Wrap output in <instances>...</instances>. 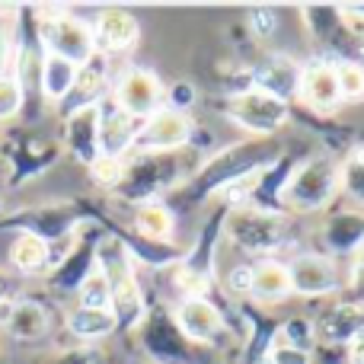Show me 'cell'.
Listing matches in <instances>:
<instances>
[{
  "label": "cell",
  "instance_id": "1",
  "mask_svg": "<svg viewBox=\"0 0 364 364\" xmlns=\"http://www.w3.org/2000/svg\"><path fill=\"white\" fill-rule=\"evenodd\" d=\"M45 51L42 36H38V10L36 6H19L13 13V58L10 74L23 93V112L19 122L23 128H36L45 115L51 112L42 96V74H45Z\"/></svg>",
  "mask_w": 364,
  "mask_h": 364
},
{
  "label": "cell",
  "instance_id": "2",
  "mask_svg": "<svg viewBox=\"0 0 364 364\" xmlns=\"http://www.w3.org/2000/svg\"><path fill=\"white\" fill-rule=\"evenodd\" d=\"M90 220H93V211L83 201H51V205H32L0 214V230L38 237L42 243L51 246V265H55L74 243L80 227Z\"/></svg>",
  "mask_w": 364,
  "mask_h": 364
},
{
  "label": "cell",
  "instance_id": "3",
  "mask_svg": "<svg viewBox=\"0 0 364 364\" xmlns=\"http://www.w3.org/2000/svg\"><path fill=\"white\" fill-rule=\"evenodd\" d=\"M96 269L106 275L109 291H112V316L119 329H138L147 314L144 288H141L138 272H134L138 262L125 250V243L115 233H109L106 227H102V240L96 246Z\"/></svg>",
  "mask_w": 364,
  "mask_h": 364
},
{
  "label": "cell",
  "instance_id": "4",
  "mask_svg": "<svg viewBox=\"0 0 364 364\" xmlns=\"http://www.w3.org/2000/svg\"><path fill=\"white\" fill-rule=\"evenodd\" d=\"M61 154L64 147L58 138H38L29 128L6 134V138H0V179L10 188L26 186V182L45 176Z\"/></svg>",
  "mask_w": 364,
  "mask_h": 364
},
{
  "label": "cell",
  "instance_id": "5",
  "mask_svg": "<svg viewBox=\"0 0 364 364\" xmlns=\"http://www.w3.org/2000/svg\"><path fill=\"white\" fill-rule=\"evenodd\" d=\"M182 176L179 151L176 154H132L125 157V176H122L119 195L128 205H144V201H160V195L170 192Z\"/></svg>",
  "mask_w": 364,
  "mask_h": 364
},
{
  "label": "cell",
  "instance_id": "6",
  "mask_svg": "<svg viewBox=\"0 0 364 364\" xmlns=\"http://www.w3.org/2000/svg\"><path fill=\"white\" fill-rule=\"evenodd\" d=\"M336 192H342L339 164L329 157H310L282 186V205L294 214H310L326 208Z\"/></svg>",
  "mask_w": 364,
  "mask_h": 364
},
{
  "label": "cell",
  "instance_id": "7",
  "mask_svg": "<svg viewBox=\"0 0 364 364\" xmlns=\"http://www.w3.org/2000/svg\"><path fill=\"white\" fill-rule=\"evenodd\" d=\"M134 336H138L141 352H144V358L151 364H205L201 348L192 346V342L179 333L173 314H166V310H160V307L157 310L147 307L144 320L134 329Z\"/></svg>",
  "mask_w": 364,
  "mask_h": 364
},
{
  "label": "cell",
  "instance_id": "8",
  "mask_svg": "<svg viewBox=\"0 0 364 364\" xmlns=\"http://www.w3.org/2000/svg\"><path fill=\"white\" fill-rule=\"evenodd\" d=\"M38 36L48 55H58L64 61L83 68L87 61L96 58V42H93V26L80 23L77 16H70L68 10H38Z\"/></svg>",
  "mask_w": 364,
  "mask_h": 364
},
{
  "label": "cell",
  "instance_id": "9",
  "mask_svg": "<svg viewBox=\"0 0 364 364\" xmlns=\"http://www.w3.org/2000/svg\"><path fill=\"white\" fill-rule=\"evenodd\" d=\"M100 240H102L100 220H90V224L80 227V233L68 246V252L45 275V284H48L51 294H61V297L77 294V288L96 272V246H100Z\"/></svg>",
  "mask_w": 364,
  "mask_h": 364
},
{
  "label": "cell",
  "instance_id": "10",
  "mask_svg": "<svg viewBox=\"0 0 364 364\" xmlns=\"http://www.w3.org/2000/svg\"><path fill=\"white\" fill-rule=\"evenodd\" d=\"M109 100L128 112L132 119L147 122L151 115H157L160 109H166V87L160 83V77L147 68L128 64L125 70H119L112 83H109Z\"/></svg>",
  "mask_w": 364,
  "mask_h": 364
},
{
  "label": "cell",
  "instance_id": "11",
  "mask_svg": "<svg viewBox=\"0 0 364 364\" xmlns=\"http://www.w3.org/2000/svg\"><path fill=\"white\" fill-rule=\"evenodd\" d=\"M0 333H6L19 346H36L55 333V314L48 304L32 294L6 297L0 304Z\"/></svg>",
  "mask_w": 364,
  "mask_h": 364
},
{
  "label": "cell",
  "instance_id": "12",
  "mask_svg": "<svg viewBox=\"0 0 364 364\" xmlns=\"http://www.w3.org/2000/svg\"><path fill=\"white\" fill-rule=\"evenodd\" d=\"M227 233H230V240L240 250L259 252V256L282 250L288 243L284 220L269 211H259V208H233L230 220H227Z\"/></svg>",
  "mask_w": 364,
  "mask_h": 364
},
{
  "label": "cell",
  "instance_id": "13",
  "mask_svg": "<svg viewBox=\"0 0 364 364\" xmlns=\"http://www.w3.org/2000/svg\"><path fill=\"white\" fill-rule=\"evenodd\" d=\"M230 119L252 134H272L288 122V102H282V100H275V96L262 93V90L250 87V90L233 93Z\"/></svg>",
  "mask_w": 364,
  "mask_h": 364
},
{
  "label": "cell",
  "instance_id": "14",
  "mask_svg": "<svg viewBox=\"0 0 364 364\" xmlns=\"http://www.w3.org/2000/svg\"><path fill=\"white\" fill-rule=\"evenodd\" d=\"M192 141V119L173 109H160L147 122H141L132 154H176Z\"/></svg>",
  "mask_w": 364,
  "mask_h": 364
},
{
  "label": "cell",
  "instance_id": "15",
  "mask_svg": "<svg viewBox=\"0 0 364 364\" xmlns=\"http://www.w3.org/2000/svg\"><path fill=\"white\" fill-rule=\"evenodd\" d=\"M288 275H291V294L301 297H326L342 288V275L336 269V262L329 256H320V252L294 256L288 265Z\"/></svg>",
  "mask_w": 364,
  "mask_h": 364
},
{
  "label": "cell",
  "instance_id": "16",
  "mask_svg": "<svg viewBox=\"0 0 364 364\" xmlns=\"http://www.w3.org/2000/svg\"><path fill=\"white\" fill-rule=\"evenodd\" d=\"M61 147L77 160L80 166H93L100 154V106H87L68 112L61 122Z\"/></svg>",
  "mask_w": 364,
  "mask_h": 364
},
{
  "label": "cell",
  "instance_id": "17",
  "mask_svg": "<svg viewBox=\"0 0 364 364\" xmlns=\"http://www.w3.org/2000/svg\"><path fill=\"white\" fill-rule=\"evenodd\" d=\"M173 320H176L179 333L186 336L192 346L205 348V346H214V342L224 336L227 323H224V314L214 307L208 297H192V301H179V307L173 310Z\"/></svg>",
  "mask_w": 364,
  "mask_h": 364
},
{
  "label": "cell",
  "instance_id": "18",
  "mask_svg": "<svg viewBox=\"0 0 364 364\" xmlns=\"http://www.w3.org/2000/svg\"><path fill=\"white\" fill-rule=\"evenodd\" d=\"M297 96L316 112H329L342 102L339 80H336V61L329 55H316L307 64H301V87Z\"/></svg>",
  "mask_w": 364,
  "mask_h": 364
},
{
  "label": "cell",
  "instance_id": "19",
  "mask_svg": "<svg viewBox=\"0 0 364 364\" xmlns=\"http://www.w3.org/2000/svg\"><path fill=\"white\" fill-rule=\"evenodd\" d=\"M138 128H141V122L132 119L128 112H122L109 96L100 102V154L102 157H115V160L132 157Z\"/></svg>",
  "mask_w": 364,
  "mask_h": 364
},
{
  "label": "cell",
  "instance_id": "20",
  "mask_svg": "<svg viewBox=\"0 0 364 364\" xmlns=\"http://www.w3.org/2000/svg\"><path fill=\"white\" fill-rule=\"evenodd\" d=\"M141 36V26H138V16L128 10H102L93 23V42H96V55L102 58H112V55H122V51L134 48Z\"/></svg>",
  "mask_w": 364,
  "mask_h": 364
},
{
  "label": "cell",
  "instance_id": "21",
  "mask_svg": "<svg viewBox=\"0 0 364 364\" xmlns=\"http://www.w3.org/2000/svg\"><path fill=\"white\" fill-rule=\"evenodd\" d=\"M106 96H109V58L96 55L93 61H87L77 70L74 90H70V96L58 106V112H61V119H64L68 112H77V109L100 106Z\"/></svg>",
  "mask_w": 364,
  "mask_h": 364
},
{
  "label": "cell",
  "instance_id": "22",
  "mask_svg": "<svg viewBox=\"0 0 364 364\" xmlns=\"http://www.w3.org/2000/svg\"><path fill=\"white\" fill-rule=\"evenodd\" d=\"M252 87L288 102L291 96H297V87H301V64L291 61L288 55H269L252 70Z\"/></svg>",
  "mask_w": 364,
  "mask_h": 364
},
{
  "label": "cell",
  "instance_id": "23",
  "mask_svg": "<svg viewBox=\"0 0 364 364\" xmlns=\"http://www.w3.org/2000/svg\"><path fill=\"white\" fill-rule=\"evenodd\" d=\"M119 329L112 310H87V307H70L64 314V333L74 339V346H100L102 339Z\"/></svg>",
  "mask_w": 364,
  "mask_h": 364
},
{
  "label": "cell",
  "instance_id": "24",
  "mask_svg": "<svg viewBox=\"0 0 364 364\" xmlns=\"http://www.w3.org/2000/svg\"><path fill=\"white\" fill-rule=\"evenodd\" d=\"M6 262H10L16 278H38L51 272V246L42 243L38 237L29 233H13L10 250H6Z\"/></svg>",
  "mask_w": 364,
  "mask_h": 364
},
{
  "label": "cell",
  "instance_id": "25",
  "mask_svg": "<svg viewBox=\"0 0 364 364\" xmlns=\"http://www.w3.org/2000/svg\"><path fill=\"white\" fill-rule=\"evenodd\" d=\"M132 230H134V237L147 240V243L173 246L176 214H173V208L166 205V201H144V205H134Z\"/></svg>",
  "mask_w": 364,
  "mask_h": 364
},
{
  "label": "cell",
  "instance_id": "26",
  "mask_svg": "<svg viewBox=\"0 0 364 364\" xmlns=\"http://www.w3.org/2000/svg\"><path fill=\"white\" fill-rule=\"evenodd\" d=\"M250 297L259 304H282L291 297V275L288 265L278 259H262L252 265V284Z\"/></svg>",
  "mask_w": 364,
  "mask_h": 364
},
{
  "label": "cell",
  "instance_id": "27",
  "mask_svg": "<svg viewBox=\"0 0 364 364\" xmlns=\"http://www.w3.org/2000/svg\"><path fill=\"white\" fill-rule=\"evenodd\" d=\"M358 316H361V310L352 307V304H346V301L333 304V307L314 323L316 342H323V346H339V342H346L348 346V339L364 326Z\"/></svg>",
  "mask_w": 364,
  "mask_h": 364
},
{
  "label": "cell",
  "instance_id": "28",
  "mask_svg": "<svg viewBox=\"0 0 364 364\" xmlns=\"http://www.w3.org/2000/svg\"><path fill=\"white\" fill-rule=\"evenodd\" d=\"M323 243L329 246V252H358L364 243V214L342 211L329 218L323 227Z\"/></svg>",
  "mask_w": 364,
  "mask_h": 364
},
{
  "label": "cell",
  "instance_id": "29",
  "mask_svg": "<svg viewBox=\"0 0 364 364\" xmlns=\"http://www.w3.org/2000/svg\"><path fill=\"white\" fill-rule=\"evenodd\" d=\"M77 64L64 61L58 55H48L45 58V74H42V96L48 102V109H58L64 100L70 96L74 90V80H77Z\"/></svg>",
  "mask_w": 364,
  "mask_h": 364
},
{
  "label": "cell",
  "instance_id": "30",
  "mask_svg": "<svg viewBox=\"0 0 364 364\" xmlns=\"http://www.w3.org/2000/svg\"><path fill=\"white\" fill-rule=\"evenodd\" d=\"M77 307H87V310H112V291H109V282L100 269L87 278V282L77 288Z\"/></svg>",
  "mask_w": 364,
  "mask_h": 364
},
{
  "label": "cell",
  "instance_id": "31",
  "mask_svg": "<svg viewBox=\"0 0 364 364\" xmlns=\"http://www.w3.org/2000/svg\"><path fill=\"white\" fill-rule=\"evenodd\" d=\"M336 80H339L342 102H358L364 100V68L352 58H339L336 61Z\"/></svg>",
  "mask_w": 364,
  "mask_h": 364
},
{
  "label": "cell",
  "instance_id": "32",
  "mask_svg": "<svg viewBox=\"0 0 364 364\" xmlns=\"http://www.w3.org/2000/svg\"><path fill=\"white\" fill-rule=\"evenodd\" d=\"M339 173H342V192L352 201L364 205V147H355L348 154L346 164L339 166Z\"/></svg>",
  "mask_w": 364,
  "mask_h": 364
},
{
  "label": "cell",
  "instance_id": "33",
  "mask_svg": "<svg viewBox=\"0 0 364 364\" xmlns=\"http://www.w3.org/2000/svg\"><path fill=\"white\" fill-rule=\"evenodd\" d=\"M275 342H284V346L304 348V352H314V346H316V329H314V323L304 320V316H291V320H284L282 329L275 333Z\"/></svg>",
  "mask_w": 364,
  "mask_h": 364
},
{
  "label": "cell",
  "instance_id": "34",
  "mask_svg": "<svg viewBox=\"0 0 364 364\" xmlns=\"http://www.w3.org/2000/svg\"><path fill=\"white\" fill-rule=\"evenodd\" d=\"M90 179H93V186H100L102 192L112 195L115 188H119L122 176H125V160H115V157H100L93 166H90Z\"/></svg>",
  "mask_w": 364,
  "mask_h": 364
},
{
  "label": "cell",
  "instance_id": "35",
  "mask_svg": "<svg viewBox=\"0 0 364 364\" xmlns=\"http://www.w3.org/2000/svg\"><path fill=\"white\" fill-rule=\"evenodd\" d=\"M23 112V93H19L13 74H0V122H16Z\"/></svg>",
  "mask_w": 364,
  "mask_h": 364
},
{
  "label": "cell",
  "instance_id": "36",
  "mask_svg": "<svg viewBox=\"0 0 364 364\" xmlns=\"http://www.w3.org/2000/svg\"><path fill=\"white\" fill-rule=\"evenodd\" d=\"M51 364H109V355L100 346H70L61 348Z\"/></svg>",
  "mask_w": 364,
  "mask_h": 364
},
{
  "label": "cell",
  "instance_id": "37",
  "mask_svg": "<svg viewBox=\"0 0 364 364\" xmlns=\"http://www.w3.org/2000/svg\"><path fill=\"white\" fill-rule=\"evenodd\" d=\"M342 301L352 304V307H358V310H364V243L358 246V252H355L352 275H348L346 297H342Z\"/></svg>",
  "mask_w": 364,
  "mask_h": 364
},
{
  "label": "cell",
  "instance_id": "38",
  "mask_svg": "<svg viewBox=\"0 0 364 364\" xmlns=\"http://www.w3.org/2000/svg\"><path fill=\"white\" fill-rule=\"evenodd\" d=\"M265 358H269V364H314V352H304V348L272 339V348L265 352Z\"/></svg>",
  "mask_w": 364,
  "mask_h": 364
},
{
  "label": "cell",
  "instance_id": "39",
  "mask_svg": "<svg viewBox=\"0 0 364 364\" xmlns=\"http://www.w3.org/2000/svg\"><path fill=\"white\" fill-rule=\"evenodd\" d=\"M195 106V87L186 80L173 83L170 90H166V109H173V112H182L188 115V109Z\"/></svg>",
  "mask_w": 364,
  "mask_h": 364
},
{
  "label": "cell",
  "instance_id": "40",
  "mask_svg": "<svg viewBox=\"0 0 364 364\" xmlns=\"http://www.w3.org/2000/svg\"><path fill=\"white\" fill-rule=\"evenodd\" d=\"M10 58H13V16H6V10H0V74L10 70Z\"/></svg>",
  "mask_w": 364,
  "mask_h": 364
},
{
  "label": "cell",
  "instance_id": "41",
  "mask_svg": "<svg viewBox=\"0 0 364 364\" xmlns=\"http://www.w3.org/2000/svg\"><path fill=\"white\" fill-rule=\"evenodd\" d=\"M233 294H250V284H252V265H237L230 269V278H227Z\"/></svg>",
  "mask_w": 364,
  "mask_h": 364
},
{
  "label": "cell",
  "instance_id": "42",
  "mask_svg": "<svg viewBox=\"0 0 364 364\" xmlns=\"http://www.w3.org/2000/svg\"><path fill=\"white\" fill-rule=\"evenodd\" d=\"M275 26H278V16L272 10H259V13H252V29H256V36L259 38H269L272 32H275Z\"/></svg>",
  "mask_w": 364,
  "mask_h": 364
},
{
  "label": "cell",
  "instance_id": "43",
  "mask_svg": "<svg viewBox=\"0 0 364 364\" xmlns=\"http://www.w3.org/2000/svg\"><path fill=\"white\" fill-rule=\"evenodd\" d=\"M348 364H364V326L348 339Z\"/></svg>",
  "mask_w": 364,
  "mask_h": 364
},
{
  "label": "cell",
  "instance_id": "44",
  "mask_svg": "<svg viewBox=\"0 0 364 364\" xmlns=\"http://www.w3.org/2000/svg\"><path fill=\"white\" fill-rule=\"evenodd\" d=\"M6 297H16V282H13V275L6 269H0V304Z\"/></svg>",
  "mask_w": 364,
  "mask_h": 364
},
{
  "label": "cell",
  "instance_id": "45",
  "mask_svg": "<svg viewBox=\"0 0 364 364\" xmlns=\"http://www.w3.org/2000/svg\"><path fill=\"white\" fill-rule=\"evenodd\" d=\"M0 214H4V198H0Z\"/></svg>",
  "mask_w": 364,
  "mask_h": 364
}]
</instances>
